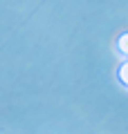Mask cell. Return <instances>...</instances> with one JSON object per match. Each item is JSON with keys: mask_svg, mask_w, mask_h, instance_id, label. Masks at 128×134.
<instances>
[{"mask_svg": "<svg viewBox=\"0 0 128 134\" xmlns=\"http://www.w3.org/2000/svg\"><path fill=\"white\" fill-rule=\"evenodd\" d=\"M117 49L124 54V56H128V34L119 36V40H117Z\"/></svg>", "mask_w": 128, "mask_h": 134, "instance_id": "cell-1", "label": "cell"}, {"mask_svg": "<svg viewBox=\"0 0 128 134\" xmlns=\"http://www.w3.org/2000/svg\"><path fill=\"white\" fill-rule=\"evenodd\" d=\"M119 81H121L124 85H128V60L119 67Z\"/></svg>", "mask_w": 128, "mask_h": 134, "instance_id": "cell-2", "label": "cell"}]
</instances>
